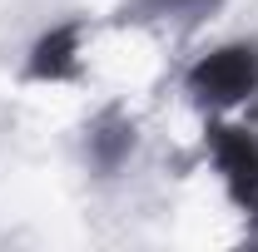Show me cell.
Masks as SVG:
<instances>
[{
    "instance_id": "3",
    "label": "cell",
    "mask_w": 258,
    "mask_h": 252,
    "mask_svg": "<svg viewBox=\"0 0 258 252\" xmlns=\"http://www.w3.org/2000/svg\"><path fill=\"white\" fill-rule=\"evenodd\" d=\"M80 40H85L80 25H55L50 35H40L35 50H30L25 74L40 79V84H64V79H75V74H80Z\"/></svg>"
},
{
    "instance_id": "1",
    "label": "cell",
    "mask_w": 258,
    "mask_h": 252,
    "mask_svg": "<svg viewBox=\"0 0 258 252\" xmlns=\"http://www.w3.org/2000/svg\"><path fill=\"white\" fill-rule=\"evenodd\" d=\"M189 94L209 109H233L258 94V45H219L189 69Z\"/></svg>"
},
{
    "instance_id": "2",
    "label": "cell",
    "mask_w": 258,
    "mask_h": 252,
    "mask_svg": "<svg viewBox=\"0 0 258 252\" xmlns=\"http://www.w3.org/2000/svg\"><path fill=\"white\" fill-rule=\"evenodd\" d=\"M209 149H214V163L224 173V188L233 193V203L258 213V134L238 124H214Z\"/></svg>"
},
{
    "instance_id": "4",
    "label": "cell",
    "mask_w": 258,
    "mask_h": 252,
    "mask_svg": "<svg viewBox=\"0 0 258 252\" xmlns=\"http://www.w3.org/2000/svg\"><path fill=\"white\" fill-rule=\"evenodd\" d=\"M159 10H169V15H204L214 0H154Z\"/></svg>"
}]
</instances>
